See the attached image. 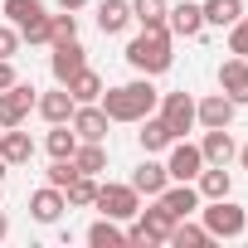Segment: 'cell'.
<instances>
[{
    "label": "cell",
    "instance_id": "3",
    "mask_svg": "<svg viewBox=\"0 0 248 248\" xmlns=\"http://www.w3.org/2000/svg\"><path fill=\"white\" fill-rule=\"evenodd\" d=\"M200 224L209 229V238H243L248 209L233 204L229 195H224V200H200Z\"/></svg>",
    "mask_w": 248,
    "mask_h": 248
},
{
    "label": "cell",
    "instance_id": "16",
    "mask_svg": "<svg viewBox=\"0 0 248 248\" xmlns=\"http://www.w3.org/2000/svg\"><path fill=\"white\" fill-rule=\"evenodd\" d=\"M0 161H5L10 170L15 166H30L34 161V137L20 132V127H5V132H0Z\"/></svg>",
    "mask_w": 248,
    "mask_h": 248
},
{
    "label": "cell",
    "instance_id": "29",
    "mask_svg": "<svg viewBox=\"0 0 248 248\" xmlns=\"http://www.w3.org/2000/svg\"><path fill=\"white\" fill-rule=\"evenodd\" d=\"M63 200H68V209H88L97 200V175H73V185L63 190Z\"/></svg>",
    "mask_w": 248,
    "mask_h": 248
},
{
    "label": "cell",
    "instance_id": "10",
    "mask_svg": "<svg viewBox=\"0 0 248 248\" xmlns=\"http://www.w3.org/2000/svg\"><path fill=\"white\" fill-rule=\"evenodd\" d=\"M68 127L78 132V141H107L112 117H107L97 102H78V107H73V117H68Z\"/></svg>",
    "mask_w": 248,
    "mask_h": 248
},
{
    "label": "cell",
    "instance_id": "33",
    "mask_svg": "<svg viewBox=\"0 0 248 248\" xmlns=\"http://www.w3.org/2000/svg\"><path fill=\"white\" fill-rule=\"evenodd\" d=\"M229 54L233 59H248V15H238L229 25Z\"/></svg>",
    "mask_w": 248,
    "mask_h": 248
},
{
    "label": "cell",
    "instance_id": "19",
    "mask_svg": "<svg viewBox=\"0 0 248 248\" xmlns=\"http://www.w3.org/2000/svg\"><path fill=\"white\" fill-rule=\"evenodd\" d=\"M127 185H132L137 195H151V200H156V195L170 185V175H166V161H151V156H146V161L132 170V180H127Z\"/></svg>",
    "mask_w": 248,
    "mask_h": 248
},
{
    "label": "cell",
    "instance_id": "7",
    "mask_svg": "<svg viewBox=\"0 0 248 248\" xmlns=\"http://www.w3.org/2000/svg\"><path fill=\"white\" fill-rule=\"evenodd\" d=\"M161 112V122L170 127V137H185V132H195V97L190 93H161V102H156Z\"/></svg>",
    "mask_w": 248,
    "mask_h": 248
},
{
    "label": "cell",
    "instance_id": "31",
    "mask_svg": "<svg viewBox=\"0 0 248 248\" xmlns=\"http://www.w3.org/2000/svg\"><path fill=\"white\" fill-rule=\"evenodd\" d=\"M166 0H132V20L141 25V30H156V25H166Z\"/></svg>",
    "mask_w": 248,
    "mask_h": 248
},
{
    "label": "cell",
    "instance_id": "9",
    "mask_svg": "<svg viewBox=\"0 0 248 248\" xmlns=\"http://www.w3.org/2000/svg\"><path fill=\"white\" fill-rule=\"evenodd\" d=\"M166 151H170V156H166V175H170V180H195V175L204 170V151H200L195 141L175 137Z\"/></svg>",
    "mask_w": 248,
    "mask_h": 248
},
{
    "label": "cell",
    "instance_id": "20",
    "mask_svg": "<svg viewBox=\"0 0 248 248\" xmlns=\"http://www.w3.org/2000/svg\"><path fill=\"white\" fill-rule=\"evenodd\" d=\"M63 209H68V200H63V190H54V185H44V190L30 195V214H34V224H59Z\"/></svg>",
    "mask_w": 248,
    "mask_h": 248
},
{
    "label": "cell",
    "instance_id": "24",
    "mask_svg": "<svg viewBox=\"0 0 248 248\" xmlns=\"http://www.w3.org/2000/svg\"><path fill=\"white\" fill-rule=\"evenodd\" d=\"M132 25V0H102L97 5V30L102 34H122Z\"/></svg>",
    "mask_w": 248,
    "mask_h": 248
},
{
    "label": "cell",
    "instance_id": "14",
    "mask_svg": "<svg viewBox=\"0 0 248 248\" xmlns=\"http://www.w3.org/2000/svg\"><path fill=\"white\" fill-rule=\"evenodd\" d=\"M233 112H238V102H229L224 93H209L195 102V127H233Z\"/></svg>",
    "mask_w": 248,
    "mask_h": 248
},
{
    "label": "cell",
    "instance_id": "23",
    "mask_svg": "<svg viewBox=\"0 0 248 248\" xmlns=\"http://www.w3.org/2000/svg\"><path fill=\"white\" fill-rule=\"evenodd\" d=\"M137 127H141V132H137V141H141V151H146V156H156V151H166V146L175 141V137H170V127H166L156 112H151V117H141Z\"/></svg>",
    "mask_w": 248,
    "mask_h": 248
},
{
    "label": "cell",
    "instance_id": "38",
    "mask_svg": "<svg viewBox=\"0 0 248 248\" xmlns=\"http://www.w3.org/2000/svg\"><path fill=\"white\" fill-rule=\"evenodd\" d=\"M88 0H59V10H83Z\"/></svg>",
    "mask_w": 248,
    "mask_h": 248
},
{
    "label": "cell",
    "instance_id": "39",
    "mask_svg": "<svg viewBox=\"0 0 248 248\" xmlns=\"http://www.w3.org/2000/svg\"><path fill=\"white\" fill-rule=\"evenodd\" d=\"M233 161H238V166L248 170V146H238V156H233Z\"/></svg>",
    "mask_w": 248,
    "mask_h": 248
},
{
    "label": "cell",
    "instance_id": "5",
    "mask_svg": "<svg viewBox=\"0 0 248 248\" xmlns=\"http://www.w3.org/2000/svg\"><path fill=\"white\" fill-rule=\"evenodd\" d=\"M5 25H15L20 39H30V44H49V10H44V0H5Z\"/></svg>",
    "mask_w": 248,
    "mask_h": 248
},
{
    "label": "cell",
    "instance_id": "8",
    "mask_svg": "<svg viewBox=\"0 0 248 248\" xmlns=\"http://www.w3.org/2000/svg\"><path fill=\"white\" fill-rule=\"evenodd\" d=\"M34 88L20 78L15 88H5V93H0V132H5V127H25V117L34 112Z\"/></svg>",
    "mask_w": 248,
    "mask_h": 248
},
{
    "label": "cell",
    "instance_id": "40",
    "mask_svg": "<svg viewBox=\"0 0 248 248\" xmlns=\"http://www.w3.org/2000/svg\"><path fill=\"white\" fill-rule=\"evenodd\" d=\"M5 170H10V166H5V161H0V185H5Z\"/></svg>",
    "mask_w": 248,
    "mask_h": 248
},
{
    "label": "cell",
    "instance_id": "15",
    "mask_svg": "<svg viewBox=\"0 0 248 248\" xmlns=\"http://www.w3.org/2000/svg\"><path fill=\"white\" fill-rule=\"evenodd\" d=\"M78 68H88V49H83L78 39H68V44H54V59H49V73H54V83H68Z\"/></svg>",
    "mask_w": 248,
    "mask_h": 248
},
{
    "label": "cell",
    "instance_id": "32",
    "mask_svg": "<svg viewBox=\"0 0 248 248\" xmlns=\"http://www.w3.org/2000/svg\"><path fill=\"white\" fill-rule=\"evenodd\" d=\"M78 39V15L63 10V15H49V44H68Z\"/></svg>",
    "mask_w": 248,
    "mask_h": 248
},
{
    "label": "cell",
    "instance_id": "30",
    "mask_svg": "<svg viewBox=\"0 0 248 248\" xmlns=\"http://www.w3.org/2000/svg\"><path fill=\"white\" fill-rule=\"evenodd\" d=\"M170 243H175V248H209L214 238H209V229H204V224L180 219V224H175V233H170Z\"/></svg>",
    "mask_w": 248,
    "mask_h": 248
},
{
    "label": "cell",
    "instance_id": "34",
    "mask_svg": "<svg viewBox=\"0 0 248 248\" xmlns=\"http://www.w3.org/2000/svg\"><path fill=\"white\" fill-rule=\"evenodd\" d=\"M44 175H49V185H54V190H68V185H73V175H78V166H73V156H68V161H54Z\"/></svg>",
    "mask_w": 248,
    "mask_h": 248
},
{
    "label": "cell",
    "instance_id": "13",
    "mask_svg": "<svg viewBox=\"0 0 248 248\" xmlns=\"http://www.w3.org/2000/svg\"><path fill=\"white\" fill-rule=\"evenodd\" d=\"M219 93L238 107H248V59H224L219 63Z\"/></svg>",
    "mask_w": 248,
    "mask_h": 248
},
{
    "label": "cell",
    "instance_id": "25",
    "mask_svg": "<svg viewBox=\"0 0 248 248\" xmlns=\"http://www.w3.org/2000/svg\"><path fill=\"white\" fill-rule=\"evenodd\" d=\"M44 151H49L54 161H68V156L78 151V132L68 127V122H54V127H49V137H44Z\"/></svg>",
    "mask_w": 248,
    "mask_h": 248
},
{
    "label": "cell",
    "instance_id": "27",
    "mask_svg": "<svg viewBox=\"0 0 248 248\" xmlns=\"http://www.w3.org/2000/svg\"><path fill=\"white\" fill-rule=\"evenodd\" d=\"M63 88H68V93H73V102H97V97H102V88H107V83H102V78H97V73H93V68H78V73H73V78H68V83H63Z\"/></svg>",
    "mask_w": 248,
    "mask_h": 248
},
{
    "label": "cell",
    "instance_id": "6",
    "mask_svg": "<svg viewBox=\"0 0 248 248\" xmlns=\"http://www.w3.org/2000/svg\"><path fill=\"white\" fill-rule=\"evenodd\" d=\"M97 214H107V219H117V224H132L137 219V209H141V195L132 190V185H97Z\"/></svg>",
    "mask_w": 248,
    "mask_h": 248
},
{
    "label": "cell",
    "instance_id": "21",
    "mask_svg": "<svg viewBox=\"0 0 248 248\" xmlns=\"http://www.w3.org/2000/svg\"><path fill=\"white\" fill-rule=\"evenodd\" d=\"M195 190H200V200H224V195H233L229 166H204V170L195 175Z\"/></svg>",
    "mask_w": 248,
    "mask_h": 248
},
{
    "label": "cell",
    "instance_id": "36",
    "mask_svg": "<svg viewBox=\"0 0 248 248\" xmlns=\"http://www.w3.org/2000/svg\"><path fill=\"white\" fill-rule=\"evenodd\" d=\"M20 83V73H15V59H0V93L5 88H15Z\"/></svg>",
    "mask_w": 248,
    "mask_h": 248
},
{
    "label": "cell",
    "instance_id": "2",
    "mask_svg": "<svg viewBox=\"0 0 248 248\" xmlns=\"http://www.w3.org/2000/svg\"><path fill=\"white\" fill-rule=\"evenodd\" d=\"M127 63H132L137 73H146V78L166 73V68L175 63V54H170V30H166V25H156V30H141V34L127 44Z\"/></svg>",
    "mask_w": 248,
    "mask_h": 248
},
{
    "label": "cell",
    "instance_id": "22",
    "mask_svg": "<svg viewBox=\"0 0 248 248\" xmlns=\"http://www.w3.org/2000/svg\"><path fill=\"white\" fill-rule=\"evenodd\" d=\"M93 248H127V229H122L117 219H107V214H97L93 224H88V233H83Z\"/></svg>",
    "mask_w": 248,
    "mask_h": 248
},
{
    "label": "cell",
    "instance_id": "17",
    "mask_svg": "<svg viewBox=\"0 0 248 248\" xmlns=\"http://www.w3.org/2000/svg\"><path fill=\"white\" fill-rule=\"evenodd\" d=\"M73 107H78V102H73V93H68L63 83H54V93H39V97H34V112L49 122V127H54V122H68Z\"/></svg>",
    "mask_w": 248,
    "mask_h": 248
},
{
    "label": "cell",
    "instance_id": "12",
    "mask_svg": "<svg viewBox=\"0 0 248 248\" xmlns=\"http://www.w3.org/2000/svg\"><path fill=\"white\" fill-rule=\"evenodd\" d=\"M175 219H190V214H200V190H195V180H170L161 195H156Z\"/></svg>",
    "mask_w": 248,
    "mask_h": 248
},
{
    "label": "cell",
    "instance_id": "37",
    "mask_svg": "<svg viewBox=\"0 0 248 248\" xmlns=\"http://www.w3.org/2000/svg\"><path fill=\"white\" fill-rule=\"evenodd\" d=\"M5 238H10V214L0 209V243H5Z\"/></svg>",
    "mask_w": 248,
    "mask_h": 248
},
{
    "label": "cell",
    "instance_id": "28",
    "mask_svg": "<svg viewBox=\"0 0 248 248\" xmlns=\"http://www.w3.org/2000/svg\"><path fill=\"white\" fill-rule=\"evenodd\" d=\"M204 25H219V30H229L238 15H243V0H204Z\"/></svg>",
    "mask_w": 248,
    "mask_h": 248
},
{
    "label": "cell",
    "instance_id": "1",
    "mask_svg": "<svg viewBox=\"0 0 248 248\" xmlns=\"http://www.w3.org/2000/svg\"><path fill=\"white\" fill-rule=\"evenodd\" d=\"M156 102H161V93L151 88V78H146V73H141V78H132V83L102 88V97H97V107H102L112 122H141V117H151V112H156Z\"/></svg>",
    "mask_w": 248,
    "mask_h": 248
},
{
    "label": "cell",
    "instance_id": "18",
    "mask_svg": "<svg viewBox=\"0 0 248 248\" xmlns=\"http://www.w3.org/2000/svg\"><path fill=\"white\" fill-rule=\"evenodd\" d=\"M200 151H204V166H229V161L238 156V141L229 137V127H204Z\"/></svg>",
    "mask_w": 248,
    "mask_h": 248
},
{
    "label": "cell",
    "instance_id": "35",
    "mask_svg": "<svg viewBox=\"0 0 248 248\" xmlns=\"http://www.w3.org/2000/svg\"><path fill=\"white\" fill-rule=\"evenodd\" d=\"M15 54H20V30L0 25V59H15Z\"/></svg>",
    "mask_w": 248,
    "mask_h": 248
},
{
    "label": "cell",
    "instance_id": "4",
    "mask_svg": "<svg viewBox=\"0 0 248 248\" xmlns=\"http://www.w3.org/2000/svg\"><path fill=\"white\" fill-rule=\"evenodd\" d=\"M175 224H180V219L156 200L151 209H137V219H132V229H127V243H146V248H151V243H170Z\"/></svg>",
    "mask_w": 248,
    "mask_h": 248
},
{
    "label": "cell",
    "instance_id": "26",
    "mask_svg": "<svg viewBox=\"0 0 248 248\" xmlns=\"http://www.w3.org/2000/svg\"><path fill=\"white\" fill-rule=\"evenodd\" d=\"M73 166H78V175H102L107 170V146L102 141H78Z\"/></svg>",
    "mask_w": 248,
    "mask_h": 248
},
{
    "label": "cell",
    "instance_id": "11",
    "mask_svg": "<svg viewBox=\"0 0 248 248\" xmlns=\"http://www.w3.org/2000/svg\"><path fill=\"white\" fill-rule=\"evenodd\" d=\"M166 30L180 34V39H200L204 34V10L195 5V0H180V5L166 10Z\"/></svg>",
    "mask_w": 248,
    "mask_h": 248
}]
</instances>
